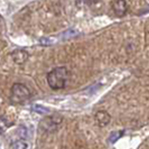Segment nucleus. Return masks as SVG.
<instances>
[{
	"mask_svg": "<svg viewBox=\"0 0 149 149\" xmlns=\"http://www.w3.org/2000/svg\"><path fill=\"white\" fill-rule=\"evenodd\" d=\"M30 97V91L22 83H15L11 88V99L16 103H20Z\"/></svg>",
	"mask_w": 149,
	"mask_h": 149,
	"instance_id": "obj_2",
	"label": "nucleus"
},
{
	"mask_svg": "<svg viewBox=\"0 0 149 149\" xmlns=\"http://www.w3.org/2000/svg\"><path fill=\"white\" fill-rule=\"evenodd\" d=\"M11 149H27V142L24 140H18L11 145Z\"/></svg>",
	"mask_w": 149,
	"mask_h": 149,
	"instance_id": "obj_7",
	"label": "nucleus"
},
{
	"mask_svg": "<svg viewBox=\"0 0 149 149\" xmlns=\"http://www.w3.org/2000/svg\"><path fill=\"white\" fill-rule=\"evenodd\" d=\"M113 11L114 14L119 17H122L127 14L128 3L126 0H116L113 2Z\"/></svg>",
	"mask_w": 149,
	"mask_h": 149,
	"instance_id": "obj_4",
	"label": "nucleus"
},
{
	"mask_svg": "<svg viewBox=\"0 0 149 149\" xmlns=\"http://www.w3.org/2000/svg\"><path fill=\"white\" fill-rule=\"evenodd\" d=\"M68 71L66 67H56L47 74V83L53 90L63 89L68 79Z\"/></svg>",
	"mask_w": 149,
	"mask_h": 149,
	"instance_id": "obj_1",
	"label": "nucleus"
},
{
	"mask_svg": "<svg viewBox=\"0 0 149 149\" xmlns=\"http://www.w3.org/2000/svg\"><path fill=\"white\" fill-rule=\"evenodd\" d=\"M40 43L43 45H51L52 44V40H49V39H45V38H42L40 39Z\"/></svg>",
	"mask_w": 149,
	"mask_h": 149,
	"instance_id": "obj_10",
	"label": "nucleus"
},
{
	"mask_svg": "<svg viewBox=\"0 0 149 149\" xmlns=\"http://www.w3.org/2000/svg\"><path fill=\"white\" fill-rule=\"evenodd\" d=\"M95 120H97V125H99L100 127H104L107 125H109V122H110V120H111V117H110V114L107 111L101 110V111L97 112V114H95Z\"/></svg>",
	"mask_w": 149,
	"mask_h": 149,
	"instance_id": "obj_5",
	"label": "nucleus"
},
{
	"mask_svg": "<svg viewBox=\"0 0 149 149\" xmlns=\"http://www.w3.org/2000/svg\"><path fill=\"white\" fill-rule=\"evenodd\" d=\"M11 57L16 64H22L28 60V53L26 51H22V49H17V51L13 52Z\"/></svg>",
	"mask_w": 149,
	"mask_h": 149,
	"instance_id": "obj_6",
	"label": "nucleus"
},
{
	"mask_svg": "<svg viewBox=\"0 0 149 149\" xmlns=\"http://www.w3.org/2000/svg\"><path fill=\"white\" fill-rule=\"evenodd\" d=\"M121 134H122V132H114V134H112L111 136H110V141L114 142L118 138H119L120 136H121Z\"/></svg>",
	"mask_w": 149,
	"mask_h": 149,
	"instance_id": "obj_9",
	"label": "nucleus"
},
{
	"mask_svg": "<svg viewBox=\"0 0 149 149\" xmlns=\"http://www.w3.org/2000/svg\"><path fill=\"white\" fill-rule=\"evenodd\" d=\"M62 120L63 118L60 114H53L49 117H46L45 119L40 121V129H43L46 132H53L60 127Z\"/></svg>",
	"mask_w": 149,
	"mask_h": 149,
	"instance_id": "obj_3",
	"label": "nucleus"
},
{
	"mask_svg": "<svg viewBox=\"0 0 149 149\" xmlns=\"http://www.w3.org/2000/svg\"><path fill=\"white\" fill-rule=\"evenodd\" d=\"M34 110L39 112V113H42V114H47V113L49 112L48 109H46L44 107H40V105H35V107H34Z\"/></svg>",
	"mask_w": 149,
	"mask_h": 149,
	"instance_id": "obj_8",
	"label": "nucleus"
},
{
	"mask_svg": "<svg viewBox=\"0 0 149 149\" xmlns=\"http://www.w3.org/2000/svg\"><path fill=\"white\" fill-rule=\"evenodd\" d=\"M89 5H95V3H97V2H100L101 0H85Z\"/></svg>",
	"mask_w": 149,
	"mask_h": 149,
	"instance_id": "obj_11",
	"label": "nucleus"
}]
</instances>
